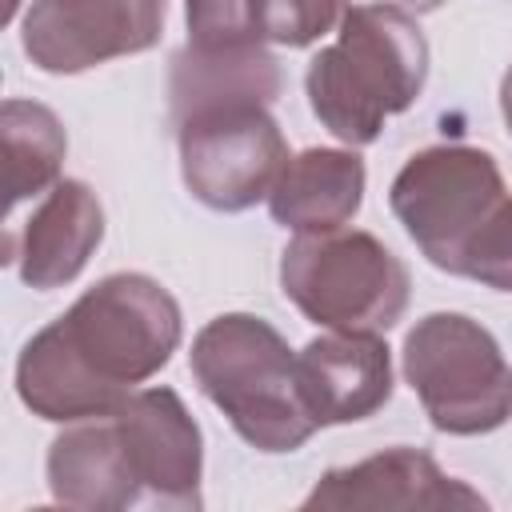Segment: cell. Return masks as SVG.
Instances as JSON below:
<instances>
[{"label":"cell","mask_w":512,"mask_h":512,"mask_svg":"<svg viewBox=\"0 0 512 512\" xmlns=\"http://www.w3.org/2000/svg\"><path fill=\"white\" fill-rule=\"evenodd\" d=\"M180 304L144 272H112L40 328L16 360V392L52 424L120 408L180 348Z\"/></svg>","instance_id":"obj_1"},{"label":"cell","mask_w":512,"mask_h":512,"mask_svg":"<svg viewBox=\"0 0 512 512\" xmlns=\"http://www.w3.org/2000/svg\"><path fill=\"white\" fill-rule=\"evenodd\" d=\"M428 80V40L396 4H356L340 20L336 44L320 48L304 72L316 120L344 144H372L388 116L408 112Z\"/></svg>","instance_id":"obj_2"},{"label":"cell","mask_w":512,"mask_h":512,"mask_svg":"<svg viewBox=\"0 0 512 512\" xmlns=\"http://www.w3.org/2000/svg\"><path fill=\"white\" fill-rule=\"evenodd\" d=\"M188 364L200 392L252 448L296 452L316 432L300 396L296 352L268 320L252 312L208 320L192 340Z\"/></svg>","instance_id":"obj_3"},{"label":"cell","mask_w":512,"mask_h":512,"mask_svg":"<svg viewBox=\"0 0 512 512\" xmlns=\"http://www.w3.org/2000/svg\"><path fill=\"white\" fill-rule=\"evenodd\" d=\"M280 288L332 332H388L408 308V268L372 232H296L280 252Z\"/></svg>","instance_id":"obj_4"},{"label":"cell","mask_w":512,"mask_h":512,"mask_svg":"<svg viewBox=\"0 0 512 512\" xmlns=\"http://www.w3.org/2000/svg\"><path fill=\"white\" fill-rule=\"evenodd\" d=\"M404 380L432 428L484 436L512 416V364L496 336L464 312H432L404 336Z\"/></svg>","instance_id":"obj_5"},{"label":"cell","mask_w":512,"mask_h":512,"mask_svg":"<svg viewBox=\"0 0 512 512\" xmlns=\"http://www.w3.org/2000/svg\"><path fill=\"white\" fill-rule=\"evenodd\" d=\"M508 200L500 164L492 152L472 144H436L396 172L388 204L412 244L440 272H460V260L476 232Z\"/></svg>","instance_id":"obj_6"},{"label":"cell","mask_w":512,"mask_h":512,"mask_svg":"<svg viewBox=\"0 0 512 512\" xmlns=\"http://www.w3.org/2000/svg\"><path fill=\"white\" fill-rule=\"evenodd\" d=\"M184 188L216 208L244 212L264 200L288 164V144L268 108H224L176 128Z\"/></svg>","instance_id":"obj_7"},{"label":"cell","mask_w":512,"mask_h":512,"mask_svg":"<svg viewBox=\"0 0 512 512\" xmlns=\"http://www.w3.org/2000/svg\"><path fill=\"white\" fill-rule=\"evenodd\" d=\"M168 0H32L20 44L40 72L76 76L160 44Z\"/></svg>","instance_id":"obj_8"},{"label":"cell","mask_w":512,"mask_h":512,"mask_svg":"<svg viewBox=\"0 0 512 512\" xmlns=\"http://www.w3.org/2000/svg\"><path fill=\"white\" fill-rule=\"evenodd\" d=\"M140 488V508H200L204 440L184 400L172 388H140L108 412Z\"/></svg>","instance_id":"obj_9"},{"label":"cell","mask_w":512,"mask_h":512,"mask_svg":"<svg viewBox=\"0 0 512 512\" xmlns=\"http://www.w3.org/2000/svg\"><path fill=\"white\" fill-rule=\"evenodd\" d=\"M488 500L464 480L440 472L420 448H384L352 468H332L304 496V512L316 508H484Z\"/></svg>","instance_id":"obj_10"},{"label":"cell","mask_w":512,"mask_h":512,"mask_svg":"<svg viewBox=\"0 0 512 512\" xmlns=\"http://www.w3.org/2000/svg\"><path fill=\"white\" fill-rule=\"evenodd\" d=\"M300 396L316 428L352 424L392 400V356L380 332H328L296 352Z\"/></svg>","instance_id":"obj_11"},{"label":"cell","mask_w":512,"mask_h":512,"mask_svg":"<svg viewBox=\"0 0 512 512\" xmlns=\"http://www.w3.org/2000/svg\"><path fill=\"white\" fill-rule=\"evenodd\" d=\"M284 88L276 56L252 40L196 48L184 44L168 68V112L172 128L192 116L224 112V108H268Z\"/></svg>","instance_id":"obj_12"},{"label":"cell","mask_w":512,"mask_h":512,"mask_svg":"<svg viewBox=\"0 0 512 512\" xmlns=\"http://www.w3.org/2000/svg\"><path fill=\"white\" fill-rule=\"evenodd\" d=\"M104 240V208L96 192L80 180H56L20 236H8V260H16L20 280L36 292L72 284L88 256Z\"/></svg>","instance_id":"obj_13"},{"label":"cell","mask_w":512,"mask_h":512,"mask_svg":"<svg viewBox=\"0 0 512 512\" xmlns=\"http://www.w3.org/2000/svg\"><path fill=\"white\" fill-rule=\"evenodd\" d=\"M364 200V160L344 148H304L280 168L268 208L280 228L332 232L344 228Z\"/></svg>","instance_id":"obj_14"},{"label":"cell","mask_w":512,"mask_h":512,"mask_svg":"<svg viewBox=\"0 0 512 512\" xmlns=\"http://www.w3.org/2000/svg\"><path fill=\"white\" fill-rule=\"evenodd\" d=\"M0 136H4V188L8 208H16L28 196H40L56 184L68 136L52 108L36 100H4L0 112Z\"/></svg>","instance_id":"obj_15"},{"label":"cell","mask_w":512,"mask_h":512,"mask_svg":"<svg viewBox=\"0 0 512 512\" xmlns=\"http://www.w3.org/2000/svg\"><path fill=\"white\" fill-rule=\"evenodd\" d=\"M344 0H252V24L260 40L284 48H308L344 20Z\"/></svg>","instance_id":"obj_16"},{"label":"cell","mask_w":512,"mask_h":512,"mask_svg":"<svg viewBox=\"0 0 512 512\" xmlns=\"http://www.w3.org/2000/svg\"><path fill=\"white\" fill-rule=\"evenodd\" d=\"M456 276H468V280H476L484 288H496V292H512V196L476 232V240L468 244Z\"/></svg>","instance_id":"obj_17"},{"label":"cell","mask_w":512,"mask_h":512,"mask_svg":"<svg viewBox=\"0 0 512 512\" xmlns=\"http://www.w3.org/2000/svg\"><path fill=\"white\" fill-rule=\"evenodd\" d=\"M184 16H188V44L196 48H216L256 36L252 0H184Z\"/></svg>","instance_id":"obj_18"},{"label":"cell","mask_w":512,"mask_h":512,"mask_svg":"<svg viewBox=\"0 0 512 512\" xmlns=\"http://www.w3.org/2000/svg\"><path fill=\"white\" fill-rule=\"evenodd\" d=\"M500 112H504V124H508V132H512V68H508L504 80H500Z\"/></svg>","instance_id":"obj_19"},{"label":"cell","mask_w":512,"mask_h":512,"mask_svg":"<svg viewBox=\"0 0 512 512\" xmlns=\"http://www.w3.org/2000/svg\"><path fill=\"white\" fill-rule=\"evenodd\" d=\"M380 4H396L404 12H436L444 0H380Z\"/></svg>","instance_id":"obj_20"}]
</instances>
